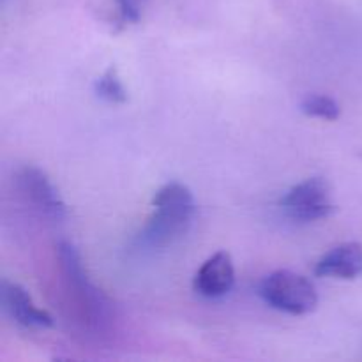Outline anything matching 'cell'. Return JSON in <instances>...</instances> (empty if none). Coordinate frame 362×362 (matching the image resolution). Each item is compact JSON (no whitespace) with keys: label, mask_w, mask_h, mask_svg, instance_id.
<instances>
[{"label":"cell","mask_w":362,"mask_h":362,"mask_svg":"<svg viewBox=\"0 0 362 362\" xmlns=\"http://www.w3.org/2000/svg\"><path fill=\"white\" fill-rule=\"evenodd\" d=\"M235 269L226 251H218L204 262L193 279L194 292L207 299H219L233 288Z\"/></svg>","instance_id":"277c9868"},{"label":"cell","mask_w":362,"mask_h":362,"mask_svg":"<svg viewBox=\"0 0 362 362\" xmlns=\"http://www.w3.org/2000/svg\"><path fill=\"white\" fill-rule=\"evenodd\" d=\"M152 207L154 212L141 230L138 243L147 250H159L187 232L194 216V198L184 184L168 182L154 194Z\"/></svg>","instance_id":"6da1fadb"},{"label":"cell","mask_w":362,"mask_h":362,"mask_svg":"<svg viewBox=\"0 0 362 362\" xmlns=\"http://www.w3.org/2000/svg\"><path fill=\"white\" fill-rule=\"evenodd\" d=\"M0 296H2L4 310L16 324L23 325V327H52L53 325L52 315L45 310H39L32 303L30 296L23 286L11 281H2Z\"/></svg>","instance_id":"8992f818"},{"label":"cell","mask_w":362,"mask_h":362,"mask_svg":"<svg viewBox=\"0 0 362 362\" xmlns=\"http://www.w3.org/2000/svg\"><path fill=\"white\" fill-rule=\"evenodd\" d=\"M94 92L103 101L113 103V105H120V103L127 101V92L124 88L122 81H120L119 74H117L115 67H108L94 81Z\"/></svg>","instance_id":"ba28073f"},{"label":"cell","mask_w":362,"mask_h":362,"mask_svg":"<svg viewBox=\"0 0 362 362\" xmlns=\"http://www.w3.org/2000/svg\"><path fill=\"white\" fill-rule=\"evenodd\" d=\"M317 276H331L339 279H356L362 276V246L359 243H345L336 246L318 260Z\"/></svg>","instance_id":"52a82bcc"},{"label":"cell","mask_w":362,"mask_h":362,"mask_svg":"<svg viewBox=\"0 0 362 362\" xmlns=\"http://www.w3.org/2000/svg\"><path fill=\"white\" fill-rule=\"evenodd\" d=\"M300 110L308 117L322 120H336L341 115V108H339L338 103L329 95L322 94H308L300 103Z\"/></svg>","instance_id":"9c48e42d"},{"label":"cell","mask_w":362,"mask_h":362,"mask_svg":"<svg viewBox=\"0 0 362 362\" xmlns=\"http://www.w3.org/2000/svg\"><path fill=\"white\" fill-rule=\"evenodd\" d=\"M119 4V13L126 23H136L140 21L141 14H144L147 0H117Z\"/></svg>","instance_id":"30bf717a"},{"label":"cell","mask_w":362,"mask_h":362,"mask_svg":"<svg viewBox=\"0 0 362 362\" xmlns=\"http://www.w3.org/2000/svg\"><path fill=\"white\" fill-rule=\"evenodd\" d=\"M18 184L20 189L23 191L25 197L35 205V209L46 214L52 219H62L66 214L64 202L60 200L59 193L49 182L45 172H41L35 166H25L18 173Z\"/></svg>","instance_id":"5b68a950"},{"label":"cell","mask_w":362,"mask_h":362,"mask_svg":"<svg viewBox=\"0 0 362 362\" xmlns=\"http://www.w3.org/2000/svg\"><path fill=\"white\" fill-rule=\"evenodd\" d=\"M258 296L271 308L288 315H308L317 308L318 293L313 283L292 271H276L258 286Z\"/></svg>","instance_id":"7a4b0ae2"},{"label":"cell","mask_w":362,"mask_h":362,"mask_svg":"<svg viewBox=\"0 0 362 362\" xmlns=\"http://www.w3.org/2000/svg\"><path fill=\"white\" fill-rule=\"evenodd\" d=\"M279 207L296 221H317L334 212L329 184L322 177H313L293 186L279 202Z\"/></svg>","instance_id":"3957f363"}]
</instances>
